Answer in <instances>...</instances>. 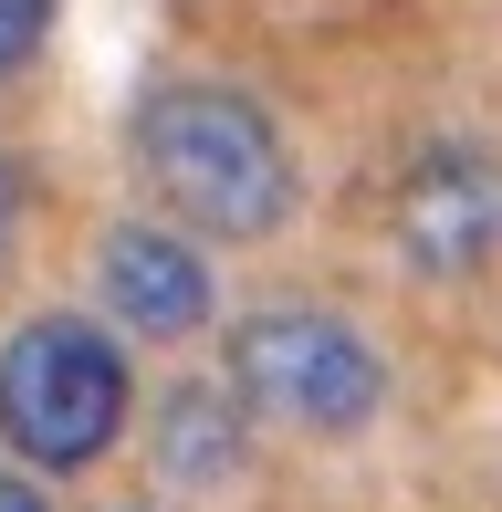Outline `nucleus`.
I'll return each mask as SVG.
<instances>
[{"instance_id":"obj_1","label":"nucleus","mask_w":502,"mask_h":512,"mask_svg":"<svg viewBox=\"0 0 502 512\" xmlns=\"http://www.w3.org/2000/svg\"><path fill=\"white\" fill-rule=\"evenodd\" d=\"M126 157L147 199L199 241H262L293 220V147L241 84H147L126 115Z\"/></svg>"},{"instance_id":"obj_2","label":"nucleus","mask_w":502,"mask_h":512,"mask_svg":"<svg viewBox=\"0 0 502 512\" xmlns=\"http://www.w3.org/2000/svg\"><path fill=\"white\" fill-rule=\"evenodd\" d=\"M136 377L116 356V335L84 314H32L0 345V439H11L32 471H95L126 439Z\"/></svg>"},{"instance_id":"obj_3","label":"nucleus","mask_w":502,"mask_h":512,"mask_svg":"<svg viewBox=\"0 0 502 512\" xmlns=\"http://www.w3.org/2000/svg\"><path fill=\"white\" fill-rule=\"evenodd\" d=\"M220 356H231V387L251 398V418L304 439H356L387 408V356L325 304H251Z\"/></svg>"},{"instance_id":"obj_4","label":"nucleus","mask_w":502,"mask_h":512,"mask_svg":"<svg viewBox=\"0 0 502 512\" xmlns=\"http://www.w3.org/2000/svg\"><path fill=\"white\" fill-rule=\"evenodd\" d=\"M387 241H398V262L429 272V283H471L502 251V157L482 136H429V147H408L398 189H387Z\"/></svg>"},{"instance_id":"obj_5","label":"nucleus","mask_w":502,"mask_h":512,"mask_svg":"<svg viewBox=\"0 0 502 512\" xmlns=\"http://www.w3.org/2000/svg\"><path fill=\"white\" fill-rule=\"evenodd\" d=\"M95 283H105V314H116V335L136 345H189L199 324L220 314V283L210 262H199L189 230H157V220H116L95 241Z\"/></svg>"},{"instance_id":"obj_6","label":"nucleus","mask_w":502,"mask_h":512,"mask_svg":"<svg viewBox=\"0 0 502 512\" xmlns=\"http://www.w3.org/2000/svg\"><path fill=\"white\" fill-rule=\"evenodd\" d=\"M147 460L168 492H231L251 460V398L231 377H178L147 408Z\"/></svg>"},{"instance_id":"obj_7","label":"nucleus","mask_w":502,"mask_h":512,"mask_svg":"<svg viewBox=\"0 0 502 512\" xmlns=\"http://www.w3.org/2000/svg\"><path fill=\"white\" fill-rule=\"evenodd\" d=\"M42 42H53V0H0V84L42 63Z\"/></svg>"},{"instance_id":"obj_8","label":"nucleus","mask_w":502,"mask_h":512,"mask_svg":"<svg viewBox=\"0 0 502 512\" xmlns=\"http://www.w3.org/2000/svg\"><path fill=\"white\" fill-rule=\"evenodd\" d=\"M11 241H21V168L0 157V262H11Z\"/></svg>"},{"instance_id":"obj_9","label":"nucleus","mask_w":502,"mask_h":512,"mask_svg":"<svg viewBox=\"0 0 502 512\" xmlns=\"http://www.w3.org/2000/svg\"><path fill=\"white\" fill-rule=\"evenodd\" d=\"M0 512H53V502H42L32 471H0Z\"/></svg>"}]
</instances>
